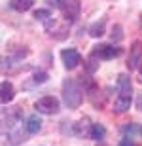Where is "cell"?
Masks as SVG:
<instances>
[{
    "mask_svg": "<svg viewBox=\"0 0 142 146\" xmlns=\"http://www.w3.org/2000/svg\"><path fill=\"white\" fill-rule=\"evenodd\" d=\"M82 89L78 87V84L72 78H66L63 82V101L68 108H78L82 104Z\"/></svg>",
    "mask_w": 142,
    "mask_h": 146,
    "instance_id": "obj_1",
    "label": "cell"
},
{
    "mask_svg": "<svg viewBox=\"0 0 142 146\" xmlns=\"http://www.w3.org/2000/svg\"><path fill=\"white\" fill-rule=\"evenodd\" d=\"M140 133H142V129H140Z\"/></svg>",
    "mask_w": 142,
    "mask_h": 146,
    "instance_id": "obj_21",
    "label": "cell"
},
{
    "mask_svg": "<svg viewBox=\"0 0 142 146\" xmlns=\"http://www.w3.org/2000/svg\"><path fill=\"white\" fill-rule=\"evenodd\" d=\"M121 55V49L116 48V46H106V44H100V46H95L93 51H91V57L98 61H108V59H114Z\"/></svg>",
    "mask_w": 142,
    "mask_h": 146,
    "instance_id": "obj_2",
    "label": "cell"
},
{
    "mask_svg": "<svg viewBox=\"0 0 142 146\" xmlns=\"http://www.w3.org/2000/svg\"><path fill=\"white\" fill-rule=\"evenodd\" d=\"M118 146H135V141H133L131 137H123V139L120 141V144H118Z\"/></svg>",
    "mask_w": 142,
    "mask_h": 146,
    "instance_id": "obj_16",
    "label": "cell"
},
{
    "mask_svg": "<svg viewBox=\"0 0 142 146\" xmlns=\"http://www.w3.org/2000/svg\"><path fill=\"white\" fill-rule=\"evenodd\" d=\"M0 99H2V103L8 104L13 101V86H11V82H2V86H0Z\"/></svg>",
    "mask_w": 142,
    "mask_h": 146,
    "instance_id": "obj_8",
    "label": "cell"
},
{
    "mask_svg": "<svg viewBox=\"0 0 142 146\" xmlns=\"http://www.w3.org/2000/svg\"><path fill=\"white\" fill-rule=\"evenodd\" d=\"M135 129H137V127H135L133 123H129V125H125L121 131H123V133H131V135H133V133H135Z\"/></svg>",
    "mask_w": 142,
    "mask_h": 146,
    "instance_id": "obj_18",
    "label": "cell"
},
{
    "mask_svg": "<svg viewBox=\"0 0 142 146\" xmlns=\"http://www.w3.org/2000/svg\"><path fill=\"white\" fill-rule=\"evenodd\" d=\"M89 34H91V36H102L104 34V21H98V23H95L93 27L89 29Z\"/></svg>",
    "mask_w": 142,
    "mask_h": 146,
    "instance_id": "obj_12",
    "label": "cell"
},
{
    "mask_svg": "<svg viewBox=\"0 0 142 146\" xmlns=\"http://www.w3.org/2000/svg\"><path fill=\"white\" fill-rule=\"evenodd\" d=\"M49 6H53V8H61L63 6V0H46Z\"/></svg>",
    "mask_w": 142,
    "mask_h": 146,
    "instance_id": "obj_17",
    "label": "cell"
},
{
    "mask_svg": "<svg viewBox=\"0 0 142 146\" xmlns=\"http://www.w3.org/2000/svg\"><path fill=\"white\" fill-rule=\"evenodd\" d=\"M131 80L127 74H120L118 76V95H123V97H131Z\"/></svg>",
    "mask_w": 142,
    "mask_h": 146,
    "instance_id": "obj_6",
    "label": "cell"
},
{
    "mask_svg": "<svg viewBox=\"0 0 142 146\" xmlns=\"http://www.w3.org/2000/svg\"><path fill=\"white\" fill-rule=\"evenodd\" d=\"M140 76H142V66H140Z\"/></svg>",
    "mask_w": 142,
    "mask_h": 146,
    "instance_id": "obj_20",
    "label": "cell"
},
{
    "mask_svg": "<svg viewBox=\"0 0 142 146\" xmlns=\"http://www.w3.org/2000/svg\"><path fill=\"white\" fill-rule=\"evenodd\" d=\"M138 108H140V110H142V97H140V99H138Z\"/></svg>",
    "mask_w": 142,
    "mask_h": 146,
    "instance_id": "obj_19",
    "label": "cell"
},
{
    "mask_svg": "<svg viewBox=\"0 0 142 146\" xmlns=\"http://www.w3.org/2000/svg\"><path fill=\"white\" fill-rule=\"evenodd\" d=\"M61 59H63V63H65L66 70H74V68L82 63V55L78 53L76 49L68 48V49H63V51H61Z\"/></svg>",
    "mask_w": 142,
    "mask_h": 146,
    "instance_id": "obj_4",
    "label": "cell"
},
{
    "mask_svg": "<svg viewBox=\"0 0 142 146\" xmlns=\"http://www.w3.org/2000/svg\"><path fill=\"white\" fill-rule=\"evenodd\" d=\"M110 38H112V42H120L121 38H123V33H121V25H114L112 33H110Z\"/></svg>",
    "mask_w": 142,
    "mask_h": 146,
    "instance_id": "obj_13",
    "label": "cell"
},
{
    "mask_svg": "<svg viewBox=\"0 0 142 146\" xmlns=\"http://www.w3.org/2000/svg\"><path fill=\"white\" fill-rule=\"evenodd\" d=\"M25 129H27L28 135H36L40 129H42V119H40L38 114H30L27 118V123H25Z\"/></svg>",
    "mask_w": 142,
    "mask_h": 146,
    "instance_id": "obj_7",
    "label": "cell"
},
{
    "mask_svg": "<svg viewBox=\"0 0 142 146\" xmlns=\"http://www.w3.org/2000/svg\"><path fill=\"white\" fill-rule=\"evenodd\" d=\"M104 135H106V129H104L102 123H93L91 125V133H89V137H91L93 141H100V139H104Z\"/></svg>",
    "mask_w": 142,
    "mask_h": 146,
    "instance_id": "obj_11",
    "label": "cell"
},
{
    "mask_svg": "<svg viewBox=\"0 0 142 146\" xmlns=\"http://www.w3.org/2000/svg\"><path fill=\"white\" fill-rule=\"evenodd\" d=\"M34 17H36L38 21L48 23V21H49V17H51V13H49V10H36V11H34Z\"/></svg>",
    "mask_w": 142,
    "mask_h": 146,
    "instance_id": "obj_14",
    "label": "cell"
},
{
    "mask_svg": "<svg viewBox=\"0 0 142 146\" xmlns=\"http://www.w3.org/2000/svg\"><path fill=\"white\" fill-rule=\"evenodd\" d=\"M140 57H142V42H135V44H133V48H131L129 61H127V66H129V70H135V68H138Z\"/></svg>",
    "mask_w": 142,
    "mask_h": 146,
    "instance_id": "obj_5",
    "label": "cell"
},
{
    "mask_svg": "<svg viewBox=\"0 0 142 146\" xmlns=\"http://www.w3.org/2000/svg\"><path fill=\"white\" fill-rule=\"evenodd\" d=\"M48 72H44V70H40V72H34L32 74V80L36 82V84H44V82H48Z\"/></svg>",
    "mask_w": 142,
    "mask_h": 146,
    "instance_id": "obj_15",
    "label": "cell"
},
{
    "mask_svg": "<svg viewBox=\"0 0 142 146\" xmlns=\"http://www.w3.org/2000/svg\"><path fill=\"white\" fill-rule=\"evenodd\" d=\"M129 106H131V97H123V95H118V97H116V101H114V110L118 114L129 110Z\"/></svg>",
    "mask_w": 142,
    "mask_h": 146,
    "instance_id": "obj_9",
    "label": "cell"
},
{
    "mask_svg": "<svg viewBox=\"0 0 142 146\" xmlns=\"http://www.w3.org/2000/svg\"><path fill=\"white\" fill-rule=\"evenodd\" d=\"M32 4H34V0H10L11 10H15V11H27L32 8Z\"/></svg>",
    "mask_w": 142,
    "mask_h": 146,
    "instance_id": "obj_10",
    "label": "cell"
},
{
    "mask_svg": "<svg viewBox=\"0 0 142 146\" xmlns=\"http://www.w3.org/2000/svg\"><path fill=\"white\" fill-rule=\"evenodd\" d=\"M34 108H36V112L40 114H48V116H51V114H57L59 112V101L55 97H42L38 99L36 103H34Z\"/></svg>",
    "mask_w": 142,
    "mask_h": 146,
    "instance_id": "obj_3",
    "label": "cell"
}]
</instances>
